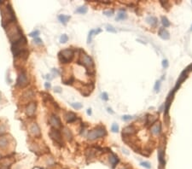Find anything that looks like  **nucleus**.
<instances>
[{"mask_svg":"<svg viewBox=\"0 0 192 169\" xmlns=\"http://www.w3.org/2000/svg\"><path fill=\"white\" fill-rule=\"evenodd\" d=\"M160 86H161V82L160 81H157V82L155 83V90L156 92H158L160 91Z\"/></svg>","mask_w":192,"mask_h":169,"instance_id":"473e14b6","label":"nucleus"},{"mask_svg":"<svg viewBox=\"0 0 192 169\" xmlns=\"http://www.w3.org/2000/svg\"><path fill=\"white\" fill-rule=\"evenodd\" d=\"M63 132H64V134H65V137L68 138V140H71L72 139V133H71L70 132H69V130L68 129V128H64V131H63Z\"/></svg>","mask_w":192,"mask_h":169,"instance_id":"393cba45","label":"nucleus"},{"mask_svg":"<svg viewBox=\"0 0 192 169\" xmlns=\"http://www.w3.org/2000/svg\"><path fill=\"white\" fill-rule=\"evenodd\" d=\"M49 122L51 125V126H53L55 129H58L62 126L61 121L56 115H51L50 117V120H49Z\"/></svg>","mask_w":192,"mask_h":169,"instance_id":"6e6552de","label":"nucleus"},{"mask_svg":"<svg viewBox=\"0 0 192 169\" xmlns=\"http://www.w3.org/2000/svg\"><path fill=\"white\" fill-rule=\"evenodd\" d=\"M6 31L8 37H9V39L12 42V44L17 42L19 39H21L23 37L22 32H21L20 28L14 21L8 24Z\"/></svg>","mask_w":192,"mask_h":169,"instance_id":"f257e3e1","label":"nucleus"},{"mask_svg":"<svg viewBox=\"0 0 192 169\" xmlns=\"http://www.w3.org/2000/svg\"><path fill=\"white\" fill-rule=\"evenodd\" d=\"M36 111V103H30L26 108V114L28 116H34Z\"/></svg>","mask_w":192,"mask_h":169,"instance_id":"1a4fd4ad","label":"nucleus"},{"mask_svg":"<svg viewBox=\"0 0 192 169\" xmlns=\"http://www.w3.org/2000/svg\"><path fill=\"white\" fill-rule=\"evenodd\" d=\"M71 106H72L73 108H75V109H80V108H82V107H83V105L79 103H71Z\"/></svg>","mask_w":192,"mask_h":169,"instance_id":"a878e982","label":"nucleus"},{"mask_svg":"<svg viewBox=\"0 0 192 169\" xmlns=\"http://www.w3.org/2000/svg\"><path fill=\"white\" fill-rule=\"evenodd\" d=\"M80 62L86 67H92L93 65H94L91 57L89 56L88 55H86V54L84 52L82 53L80 56Z\"/></svg>","mask_w":192,"mask_h":169,"instance_id":"0eeeda50","label":"nucleus"},{"mask_svg":"<svg viewBox=\"0 0 192 169\" xmlns=\"http://www.w3.org/2000/svg\"><path fill=\"white\" fill-rule=\"evenodd\" d=\"M45 88H46V89H50L51 87V83L46 82V83L45 84Z\"/></svg>","mask_w":192,"mask_h":169,"instance_id":"ea45409f","label":"nucleus"},{"mask_svg":"<svg viewBox=\"0 0 192 169\" xmlns=\"http://www.w3.org/2000/svg\"><path fill=\"white\" fill-rule=\"evenodd\" d=\"M87 114H88L89 115L91 114V109H90V108H88V109H87Z\"/></svg>","mask_w":192,"mask_h":169,"instance_id":"79ce46f5","label":"nucleus"},{"mask_svg":"<svg viewBox=\"0 0 192 169\" xmlns=\"http://www.w3.org/2000/svg\"><path fill=\"white\" fill-rule=\"evenodd\" d=\"M102 98L103 99V100H108V94L106 93V92H104V93H103V95H102Z\"/></svg>","mask_w":192,"mask_h":169,"instance_id":"58836bf2","label":"nucleus"},{"mask_svg":"<svg viewBox=\"0 0 192 169\" xmlns=\"http://www.w3.org/2000/svg\"><path fill=\"white\" fill-rule=\"evenodd\" d=\"M133 117L131 116V115H124L122 117V120H124V121H129V120H131Z\"/></svg>","mask_w":192,"mask_h":169,"instance_id":"c9c22d12","label":"nucleus"},{"mask_svg":"<svg viewBox=\"0 0 192 169\" xmlns=\"http://www.w3.org/2000/svg\"><path fill=\"white\" fill-rule=\"evenodd\" d=\"M101 32V29H97V30H94V29H92V30H90V32H89L88 38H87V43L90 44V42H91V39H92L93 34H94V33H97V34L98 32Z\"/></svg>","mask_w":192,"mask_h":169,"instance_id":"f3484780","label":"nucleus"},{"mask_svg":"<svg viewBox=\"0 0 192 169\" xmlns=\"http://www.w3.org/2000/svg\"><path fill=\"white\" fill-rule=\"evenodd\" d=\"M2 17H3V25L4 26L5 22L8 24L13 22L15 20V14L10 4H7L4 9H2Z\"/></svg>","mask_w":192,"mask_h":169,"instance_id":"f03ea898","label":"nucleus"},{"mask_svg":"<svg viewBox=\"0 0 192 169\" xmlns=\"http://www.w3.org/2000/svg\"><path fill=\"white\" fill-rule=\"evenodd\" d=\"M111 130L113 132H118V131H119V126H118L117 124H113L112 125V127H111Z\"/></svg>","mask_w":192,"mask_h":169,"instance_id":"7c9ffc66","label":"nucleus"},{"mask_svg":"<svg viewBox=\"0 0 192 169\" xmlns=\"http://www.w3.org/2000/svg\"><path fill=\"white\" fill-rule=\"evenodd\" d=\"M38 35H39V31H38V30H35V31L30 32V33H29V36L32 37V38H37Z\"/></svg>","mask_w":192,"mask_h":169,"instance_id":"c756f323","label":"nucleus"},{"mask_svg":"<svg viewBox=\"0 0 192 169\" xmlns=\"http://www.w3.org/2000/svg\"><path fill=\"white\" fill-rule=\"evenodd\" d=\"M59 60L62 63H68L73 57V50L71 49H65L59 53Z\"/></svg>","mask_w":192,"mask_h":169,"instance_id":"20e7f679","label":"nucleus"},{"mask_svg":"<svg viewBox=\"0 0 192 169\" xmlns=\"http://www.w3.org/2000/svg\"><path fill=\"white\" fill-rule=\"evenodd\" d=\"M106 135V130L103 126H97V128L90 131L87 134V138L89 140H95L97 138H102Z\"/></svg>","mask_w":192,"mask_h":169,"instance_id":"7ed1b4c3","label":"nucleus"},{"mask_svg":"<svg viewBox=\"0 0 192 169\" xmlns=\"http://www.w3.org/2000/svg\"><path fill=\"white\" fill-rule=\"evenodd\" d=\"M113 13H114L113 10H111V11L109 10V11H104V12H103V14H104V15H106L107 16H111L112 15H113Z\"/></svg>","mask_w":192,"mask_h":169,"instance_id":"e433bc0d","label":"nucleus"},{"mask_svg":"<svg viewBox=\"0 0 192 169\" xmlns=\"http://www.w3.org/2000/svg\"><path fill=\"white\" fill-rule=\"evenodd\" d=\"M162 66H163V67H165V69H166V67H168V62H167V60H163Z\"/></svg>","mask_w":192,"mask_h":169,"instance_id":"4c0bfd02","label":"nucleus"},{"mask_svg":"<svg viewBox=\"0 0 192 169\" xmlns=\"http://www.w3.org/2000/svg\"><path fill=\"white\" fill-rule=\"evenodd\" d=\"M55 91L61 92V88H60V87H55Z\"/></svg>","mask_w":192,"mask_h":169,"instance_id":"a19ab883","label":"nucleus"},{"mask_svg":"<svg viewBox=\"0 0 192 169\" xmlns=\"http://www.w3.org/2000/svg\"><path fill=\"white\" fill-rule=\"evenodd\" d=\"M58 19H59V21H61V22H62V24H64V25H66L68 21H69L70 16H68V15H60L58 16Z\"/></svg>","mask_w":192,"mask_h":169,"instance_id":"a211bd4d","label":"nucleus"},{"mask_svg":"<svg viewBox=\"0 0 192 169\" xmlns=\"http://www.w3.org/2000/svg\"><path fill=\"white\" fill-rule=\"evenodd\" d=\"M10 164H11V162H10L8 159H4L0 163V169H8Z\"/></svg>","mask_w":192,"mask_h":169,"instance_id":"dca6fc26","label":"nucleus"},{"mask_svg":"<svg viewBox=\"0 0 192 169\" xmlns=\"http://www.w3.org/2000/svg\"><path fill=\"white\" fill-rule=\"evenodd\" d=\"M146 21H148V23H149L151 26H155L156 22H157V20H156V18L155 17H152V16H149V17H148L146 19Z\"/></svg>","mask_w":192,"mask_h":169,"instance_id":"4be33fe9","label":"nucleus"},{"mask_svg":"<svg viewBox=\"0 0 192 169\" xmlns=\"http://www.w3.org/2000/svg\"><path fill=\"white\" fill-rule=\"evenodd\" d=\"M0 99H1V97H0Z\"/></svg>","mask_w":192,"mask_h":169,"instance_id":"a18cd8bd","label":"nucleus"},{"mask_svg":"<svg viewBox=\"0 0 192 169\" xmlns=\"http://www.w3.org/2000/svg\"><path fill=\"white\" fill-rule=\"evenodd\" d=\"M109 160H110V162H111L112 167H114L115 165H116L117 163H118V162H119V159H118V157L115 155H114V154H112L110 155V158H109Z\"/></svg>","mask_w":192,"mask_h":169,"instance_id":"6ab92c4d","label":"nucleus"},{"mask_svg":"<svg viewBox=\"0 0 192 169\" xmlns=\"http://www.w3.org/2000/svg\"><path fill=\"white\" fill-rule=\"evenodd\" d=\"M161 21H162V24H163V26L165 27V28H167V27L170 26V22L166 17H164V16H163V17L161 18Z\"/></svg>","mask_w":192,"mask_h":169,"instance_id":"cd10ccee","label":"nucleus"},{"mask_svg":"<svg viewBox=\"0 0 192 169\" xmlns=\"http://www.w3.org/2000/svg\"><path fill=\"white\" fill-rule=\"evenodd\" d=\"M126 18H127V15H126L125 13H120V14L117 15V17H116V21L123 20V19H126Z\"/></svg>","mask_w":192,"mask_h":169,"instance_id":"c85d7f7f","label":"nucleus"},{"mask_svg":"<svg viewBox=\"0 0 192 169\" xmlns=\"http://www.w3.org/2000/svg\"><path fill=\"white\" fill-rule=\"evenodd\" d=\"M186 75H187V73L185 72V71H183V72L181 73V75H180V77H179V80H178V82H177V86H176V88L178 86H179V84H181V82H183V80L186 78Z\"/></svg>","mask_w":192,"mask_h":169,"instance_id":"aec40b11","label":"nucleus"},{"mask_svg":"<svg viewBox=\"0 0 192 169\" xmlns=\"http://www.w3.org/2000/svg\"><path fill=\"white\" fill-rule=\"evenodd\" d=\"M141 166H143V167H146V168H148V169H149L150 167H151V166L149 165V162H141Z\"/></svg>","mask_w":192,"mask_h":169,"instance_id":"72a5a7b5","label":"nucleus"},{"mask_svg":"<svg viewBox=\"0 0 192 169\" xmlns=\"http://www.w3.org/2000/svg\"><path fill=\"white\" fill-rule=\"evenodd\" d=\"M32 97H34V93H32V91H31V90L26 91L25 93L23 94V97H25L26 99H28V100L32 98Z\"/></svg>","mask_w":192,"mask_h":169,"instance_id":"5701e85b","label":"nucleus"},{"mask_svg":"<svg viewBox=\"0 0 192 169\" xmlns=\"http://www.w3.org/2000/svg\"><path fill=\"white\" fill-rule=\"evenodd\" d=\"M9 144V140L4 136H0V149H5Z\"/></svg>","mask_w":192,"mask_h":169,"instance_id":"f8f14e48","label":"nucleus"},{"mask_svg":"<svg viewBox=\"0 0 192 169\" xmlns=\"http://www.w3.org/2000/svg\"><path fill=\"white\" fill-rule=\"evenodd\" d=\"M87 10H88V9H87L86 6H81L76 10V12L79 13V14H86L87 12Z\"/></svg>","mask_w":192,"mask_h":169,"instance_id":"b1692460","label":"nucleus"},{"mask_svg":"<svg viewBox=\"0 0 192 169\" xmlns=\"http://www.w3.org/2000/svg\"><path fill=\"white\" fill-rule=\"evenodd\" d=\"M30 132L31 134L34 136V137H40L41 132H40V129L38 127V124L36 123H32V125L30 126Z\"/></svg>","mask_w":192,"mask_h":169,"instance_id":"9d476101","label":"nucleus"},{"mask_svg":"<svg viewBox=\"0 0 192 169\" xmlns=\"http://www.w3.org/2000/svg\"><path fill=\"white\" fill-rule=\"evenodd\" d=\"M50 137L51 138V139L53 140L55 143L57 144H60V145H62L63 144V142H62V138L60 132L57 129H51L50 133H49Z\"/></svg>","mask_w":192,"mask_h":169,"instance_id":"39448f33","label":"nucleus"},{"mask_svg":"<svg viewBox=\"0 0 192 169\" xmlns=\"http://www.w3.org/2000/svg\"><path fill=\"white\" fill-rule=\"evenodd\" d=\"M135 128H134L132 126H129L125 127L124 129H123V134L125 135H131L133 134L134 132H135Z\"/></svg>","mask_w":192,"mask_h":169,"instance_id":"4468645a","label":"nucleus"},{"mask_svg":"<svg viewBox=\"0 0 192 169\" xmlns=\"http://www.w3.org/2000/svg\"><path fill=\"white\" fill-rule=\"evenodd\" d=\"M28 84V80H27V76L26 73H21L18 76L17 81H16V86L19 87H25Z\"/></svg>","mask_w":192,"mask_h":169,"instance_id":"423d86ee","label":"nucleus"},{"mask_svg":"<svg viewBox=\"0 0 192 169\" xmlns=\"http://www.w3.org/2000/svg\"><path fill=\"white\" fill-rule=\"evenodd\" d=\"M65 119H66V121H67L68 122V123H70V122L74 121L75 120L77 119V117H76V114H75L74 113H73V112H68V113L66 114Z\"/></svg>","mask_w":192,"mask_h":169,"instance_id":"9b49d317","label":"nucleus"},{"mask_svg":"<svg viewBox=\"0 0 192 169\" xmlns=\"http://www.w3.org/2000/svg\"><path fill=\"white\" fill-rule=\"evenodd\" d=\"M158 157H159V160H160L161 164L164 165L165 164V160H164V153L162 150H159L158 152Z\"/></svg>","mask_w":192,"mask_h":169,"instance_id":"412c9836","label":"nucleus"},{"mask_svg":"<svg viewBox=\"0 0 192 169\" xmlns=\"http://www.w3.org/2000/svg\"><path fill=\"white\" fill-rule=\"evenodd\" d=\"M191 31H192V27H191Z\"/></svg>","mask_w":192,"mask_h":169,"instance_id":"c03bdc74","label":"nucleus"},{"mask_svg":"<svg viewBox=\"0 0 192 169\" xmlns=\"http://www.w3.org/2000/svg\"><path fill=\"white\" fill-rule=\"evenodd\" d=\"M107 30H108V32H116V30L114 29V28L112 26H109L108 25L107 26Z\"/></svg>","mask_w":192,"mask_h":169,"instance_id":"f704fd0d","label":"nucleus"},{"mask_svg":"<svg viewBox=\"0 0 192 169\" xmlns=\"http://www.w3.org/2000/svg\"><path fill=\"white\" fill-rule=\"evenodd\" d=\"M159 35L161 39H169V32L166 31V29H161L160 32H159Z\"/></svg>","mask_w":192,"mask_h":169,"instance_id":"2eb2a0df","label":"nucleus"},{"mask_svg":"<svg viewBox=\"0 0 192 169\" xmlns=\"http://www.w3.org/2000/svg\"><path fill=\"white\" fill-rule=\"evenodd\" d=\"M34 44H36V45H42L43 44V41L41 40L39 38H34Z\"/></svg>","mask_w":192,"mask_h":169,"instance_id":"2f4dec72","label":"nucleus"},{"mask_svg":"<svg viewBox=\"0 0 192 169\" xmlns=\"http://www.w3.org/2000/svg\"><path fill=\"white\" fill-rule=\"evenodd\" d=\"M150 131H151V132L153 133V134L155 135H157L160 133V131H161V125L159 122H156V123L155 125H153V126H151V129H150Z\"/></svg>","mask_w":192,"mask_h":169,"instance_id":"ddd939ff","label":"nucleus"},{"mask_svg":"<svg viewBox=\"0 0 192 169\" xmlns=\"http://www.w3.org/2000/svg\"><path fill=\"white\" fill-rule=\"evenodd\" d=\"M68 40V37L67 34H62L61 38H60V42H61L62 44H65L67 43Z\"/></svg>","mask_w":192,"mask_h":169,"instance_id":"bb28decb","label":"nucleus"},{"mask_svg":"<svg viewBox=\"0 0 192 169\" xmlns=\"http://www.w3.org/2000/svg\"><path fill=\"white\" fill-rule=\"evenodd\" d=\"M34 169H42V168H40V167H35Z\"/></svg>","mask_w":192,"mask_h":169,"instance_id":"37998d69","label":"nucleus"}]
</instances>
